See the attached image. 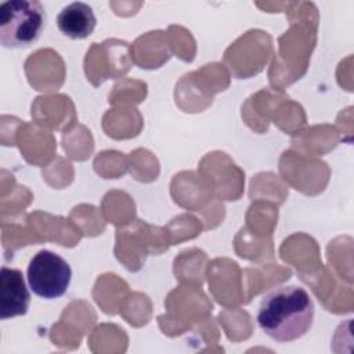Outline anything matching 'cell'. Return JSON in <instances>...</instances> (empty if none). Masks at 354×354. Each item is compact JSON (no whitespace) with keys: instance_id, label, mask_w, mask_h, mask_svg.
<instances>
[{"instance_id":"1","label":"cell","mask_w":354,"mask_h":354,"mask_svg":"<svg viewBox=\"0 0 354 354\" xmlns=\"http://www.w3.org/2000/svg\"><path fill=\"white\" fill-rule=\"evenodd\" d=\"M314 319V303L308 292L296 285H285L270 290L257 311L260 329L279 343L301 337Z\"/></svg>"},{"instance_id":"2","label":"cell","mask_w":354,"mask_h":354,"mask_svg":"<svg viewBox=\"0 0 354 354\" xmlns=\"http://www.w3.org/2000/svg\"><path fill=\"white\" fill-rule=\"evenodd\" d=\"M44 8L36 0H11L0 6V43L7 48L26 47L40 36Z\"/></svg>"},{"instance_id":"3","label":"cell","mask_w":354,"mask_h":354,"mask_svg":"<svg viewBox=\"0 0 354 354\" xmlns=\"http://www.w3.org/2000/svg\"><path fill=\"white\" fill-rule=\"evenodd\" d=\"M26 278L30 290L36 296L51 300L66 293L72 279V270L61 256L44 249L30 259Z\"/></svg>"},{"instance_id":"4","label":"cell","mask_w":354,"mask_h":354,"mask_svg":"<svg viewBox=\"0 0 354 354\" xmlns=\"http://www.w3.org/2000/svg\"><path fill=\"white\" fill-rule=\"evenodd\" d=\"M30 303V293L24 275L17 268L1 267L0 271V318L8 319L25 315Z\"/></svg>"},{"instance_id":"5","label":"cell","mask_w":354,"mask_h":354,"mask_svg":"<svg viewBox=\"0 0 354 354\" xmlns=\"http://www.w3.org/2000/svg\"><path fill=\"white\" fill-rule=\"evenodd\" d=\"M97 19L93 8L82 1L71 3L64 7L57 17L58 29L71 39H84L95 28Z\"/></svg>"}]
</instances>
